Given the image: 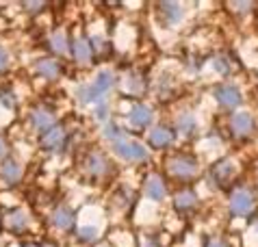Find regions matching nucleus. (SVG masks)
<instances>
[{"mask_svg": "<svg viewBox=\"0 0 258 247\" xmlns=\"http://www.w3.org/2000/svg\"><path fill=\"white\" fill-rule=\"evenodd\" d=\"M230 173H232V165H230V161H224V163H219L217 167H215V178L221 180V182H224L226 178H230Z\"/></svg>", "mask_w": 258, "mask_h": 247, "instance_id": "obj_22", "label": "nucleus"}, {"mask_svg": "<svg viewBox=\"0 0 258 247\" xmlns=\"http://www.w3.org/2000/svg\"><path fill=\"white\" fill-rule=\"evenodd\" d=\"M106 137H111V139H117L115 143H119V139H124V130H119L117 126H109V128H106Z\"/></svg>", "mask_w": 258, "mask_h": 247, "instance_id": "obj_23", "label": "nucleus"}, {"mask_svg": "<svg viewBox=\"0 0 258 247\" xmlns=\"http://www.w3.org/2000/svg\"><path fill=\"white\" fill-rule=\"evenodd\" d=\"M171 139H174V135H171V130L169 128H154L152 133H150V143L154 145V148H165V145H169Z\"/></svg>", "mask_w": 258, "mask_h": 247, "instance_id": "obj_13", "label": "nucleus"}, {"mask_svg": "<svg viewBox=\"0 0 258 247\" xmlns=\"http://www.w3.org/2000/svg\"><path fill=\"white\" fill-rule=\"evenodd\" d=\"M115 154L119 158H124V161H143V158L148 156V152L143 145L139 143H135V141H121V143H115Z\"/></svg>", "mask_w": 258, "mask_h": 247, "instance_id": "obj_4", "label": "nucleus"}, {"mask_svg": "<svg viewBox=\"0 0 258 247\" xmlns=\"http://www.w3.org/2000/svg\"><path fill=\"white\" fill-rule=\"evenodd\" d=\"M146 195L150 200H163L165 198V184H163V180L159 176H150L148 178V182H146Z\"/></svg>", "mask_w": 258, "mask_h": 247, "instance_id": "obj_11", "label": "nucleus"}, {"mask_svg": "<svg viewBox=\"0 0 258 247\" xmlns=\"http://www.w3.org/2000/svg\"><path fill=\"white\" fill-rule=\"evenodd\" d=\"M178 126H180L182 135H191L193 130H196V119H193V115L184 113V115H180V119H178Z\"/></svg>", "mask_w": 258, "mask_h": 247, "instance_id": "obj_19", "label": "nucleus"}, {"mask_svg": "<svg viewBox=\"0 0 258 247\" xmlns=\"http://www.w3.org/2000/svg\"><path fill=\"white\" fill-rule=\"evenodd\" d=\"M3 154H5V141L0 139V156H3Z\"/></svg>", "mask_w": 258, "mask_h": 247, "instance_id": "obj_29", "label": "nucleus"}, {"mask_svg": "<svg viewBox=\"0 0 258 247\" xmlns=\"http://www.w3.org/2000/svg\"><path fill=\"white\" fill-rule=\"evenodd\" d=\"M31 121L37 130H46V133L50 128H54V115L50 113L48 108H37V111H33Z\"/></svg>", "mask_w": 258, "mask_h": 247, "instance_id": "obj_8", "label": "nucleus"}, {"mask_svg": "<svg viewBox=\"0 0 258 247\" xmlns=\"http://www.w3.org/2000/svg\"><path fill=\"white\" fill-rule=\"evenodd\" d=\"M74 56L78 63H89L91 61V46L87 39H76L74 41Z\"/></svg>", "mask_w": 258, "mask_h": 247, "instance_id": "obj_15", "label": "nucleus"}, {"mask_svg": "<svg viewBox=\"0 0 258 247\" xmlns=\"http://www.w3.org/2000/svg\"><path fill=\"white\" fill-rule=\"evenodd\" d=\"M0 178H3L5 184H16L18 180L22 178V165L18 161H13V158L5 161L3 167H0Z\"/></svg>", "mask_w": 258, "mask_h": 247, "instance_id": "obj_6", "label": "nucleus"}, {"mask_svg": "<svg viewBox=\"0 0 258 247\" xmlns=\"http://www.w3.org/2000/svg\"><path fill=\"white\" fill-rule=\"evenodd\" d=\"M52 223L56 228H61V230H70L72 226H74V215H72V210L70 208H56L54 210V215H52Z\"/></svg>", "mask_w": 258, "mask_h": 247, "instance_id": "obj_12", "label": "nucleus"}, {"mask_svg": "<svg viewBox=\"0 0 258 247\" xmlns=\"http://www.w3.org/2000/svg\"><path fill=\"white\" fill-rule=\"evenodd\" d=\"M198 171V163L196 158H189V156H176L169 161V173L178 180H187L191 178L193 173Z\"/></svg>", "mask_w": 258, "mask_h": 247, "instance_id": "obj_2", "label": "nucleus"}, {"mask_svg": "<svg viewBox=\"0 0 258 247\" xmlns=\"http://www.w3.org/2000/svg\"><path fill=\"white\" fill-rule=\"evenodd\" d=\"M5 68H7V52L0 48V72H3Z\"/></svg>", "mask_w": 258, "mask_h": 247, "instance_id": "obj_27", "label": "nucleus"}, {"mask_svg": "<svg viewBox=\"0 0 258 247\" xmlns=\"http://www.w3.org/2000/svg\"><path fill=\"white\" fill-rule=\"evenodd\" d=\"M96 236H98L96 228H81V238L83 241H94Z\"/></svg>", "mask_w": 258, "mask_h": 247, "instance_id": "obj_24", "label": "nucleus"}, {"mask_svg": "<svg viewBox=\"0 0 258 247\" xmlns=\"http://www.w3.org/2000/svg\"><path fill=\"white\" fill-rule=\"evenodd\" d=\"M24 7L28 11H39L41 7H44V3H24Z\"/></svg>", "mask_w": 258, "mask_h": 247, "instance_id": "obj_26", "label": "nucleus"}, {"mask_svg": "<svg viewBox=\"0 0 258 247\" xmlns=\"http://www.w3.org/2000/svg\"><path fill=\"white\" fill-rule=\"evenodd\" d=\"M63 141H66V128L63 126H54L50 128L48 133L44 135V139H41V145H44L46 150H59Z\"/></svg>", "mask_w": 258, "mask_h": 247, "instance_id": "obj_7", "label": "nucleus"}, {"mask_svg": "<svg viewBox=\"0 0 258 247\" xmlns=\"http://www.w3.org/2000/svg\"><path fill=\"white\" fill-rule=\"evenodd\" d=\"M111 85H113V76L109 74V72H102V74H98L94 85L81 89V100H83V102H94V100L102 98L104 93L111 89Z\"/></svg>", "mask_w": 258, "mask_h": 247, "instance_id": "obj_1", "label": "nucleus"}, {"mask_svg": "<svg viewBox=\"0 0 258 247\" xmlns=\"http://www.w3.org/2000/svg\"><path fill=\"white\" fill-rule=\"evenodd\" d=\"M161 9L165 11V16H167L169 22H178L180 20V7L178 5H171V3H163Z\"/></svg>", "mask_w": 258, "mask_h": 247, "instance_id": "obj_21", "label": "nucleus"}, {"mask_svg": "<svg viewBox=\"0 0 258 247\" xmlns=\"http://www.w3.org/2000/svg\"><path fill=\"white\" fill-rule=\"evenodd\" d=\"M35 70H37V74L44 76V78H56L59 76V63H56L54 59H41Z\"/></svg>", "mask_w": 258, "mask_h": 247, "instance_id": "obj_14", "label": "nucleus"}, {"mask_svg": "<svg viewBox=\"0 0 258 247\" xmlns=\"http://www.w3.org/2000/svg\"><path fill=\"white\" fill-rule=\"evenodd\" d=\"M215 98L226 108H236L241 104V91L232 85H219L217 89H215Z\"/></svg>", "mask_w": 258, "mask_h": 247, "instance_id": "obj_5", "label": "nucleus"}, {"mask_svg": "<svg viewBox=\"0 0 258 247\" xmlns=\"http://www.w3.org/2000/svg\"><path fill=\"white\" fill-rule=\"evenodd\" d=\"M50 48L54 50V52H66L68 50V41H66V35L63 33H54L52 35V39H50Z\"/></svg>", "mask_w": 258, "mask_h": 247, "instance_id": "obj_20", "label": "nucleus"}, {"mask_svg": "<svg viewBox=\"0 0 258 247\" xmlns=\"http://www.w3.org/2000/svg\"><path fill=\"white\" fill-rule=\"evenodd\" d=\"M106 158L102 154H91L87 158V171L89 173H94V176H102V173L106 171Z\"/></svg>", "mask_w": 258, "mask_h": 247, "instance_id": "obj_16", "label": "nucleus"}, {"mask_svg": "<svg viewBox=\"0 0 258 247\" xmlns=\"http://www.w3.org/2000/svg\"><path fill=\"white\" fill-rule=\"evenodd\" d=\"M215 68H217L219 72H226V70H228V63H226V61H224V63H221L219 59H215Z\"/></svg>", "mask_w": 258, "mask_h": 247, "instance_id": "obj_28", "label": "nucleus"}, {"mask_svg": "<svg viewBox=\"0 0 258 247\" xmlns=\"http://www.w3.org/2000/svg\"><path fill=\"white\" fill-rule=\"evenodd\" d=\"M252 130V117L247 113H236L232 117V133L236 137H245Z\"/></svg>", "mask_w": 258, "mask_h": 247, "instance_id": "obj_9", "label": "nucleus"}, {"mask_svg": "<svg viewBox=\"0 0 258 247\" xmlns=\"http://www.w3.org/2000/svg\"><path fill=\"white\" fill-rule=\"evenodd\" d=\"M26 215L22 213V210H13V213L9 215V228L13 232H22L26 228Z\"/></svg>", "mask_w": 258, "mask_h": 247, "instance_id": "obj_18", "label": "nucleus"}, {"mask_svg": "<svg viewBox=\"0 0 258 247\" xmlns=\"http://www.w3.org/2000/svg\"><path fill=\"white\" fill-rule=\"evenodd\" d=\"M26 247H35V245H26Z\"/></svg>", "mask_w": 258, "mask_h": 247, "instance_id": "obj_30", "label": "nucleus"}, {"mask_svg": "<svg viewBox=\"0 0 258 247\" xmlns=\"http://www.w3.org/2000/svg\"><path fill=\"white\" fill-rule=\"evenodd\" d=\"M174 204H176L178 210H189V208H193L198 204V198H196V193L193 191H182V193H178Z\"/></svg>", "mask_w": 258, "mask_h": 247, "instance_id": "obj_17", "label": "nucleus"}, {"mask_svg": "<svg viewBox=\"0 0 258 247\" xmlns=\"http://www.w3.org/2000/svg\"><path fill=\"white\" fill-rule=\"evenodd\" d=\"M206 247H228L221 238H209V243H206Z\"/></svg>", "mask_w": 258, "mask_h": 247, "instance_id": "obj_25", "label": "nucleus"}, {"mask_svg": "<svg viewBox=\"0 0 258 247\" xmlns=\"http://www.w3.org/2000/svg\"><path fill=\"white\" fill-rule=\"evenodd\" d=\"M252 208H254V198L247 189L234 191L232 200H230V210H232L234 217H247L249 213H252Z\"/></svg>", "mask_w": 258, "mask_h": 247, "instance_id": "obj_3", "label": "nucleus"}, {"mask_svg": "<svg viewBox=\"0 0 258 247\" xmlns=\"http://www.w3.org/2000/svg\"><path fill=\"white\" fill-rule=\"evenodd\" d=\"M152 121V111H150L148 106H143V104H137L131 111V124L133 126H137V128H143V126H148V124Z\"/></svg>", "mask_w": 258, "mask_h": 247, "instance_id": "obj_10", "label": "nucleus"}]
</instances>
